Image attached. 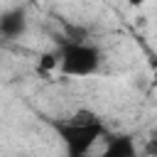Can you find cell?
Returning <instances> with one entry per match:
<instances>
[{
  "instance_id": "6da1fadb",
  "label": "cell",
  "mask_w": 157,
  "mask_h": 157,
  "mask_svg": "<svg viewBox=\"0 0 157 157\" xmlns=\"http://www.w3.org/2000/svg\"><path fill=\"white\" fill-rule=\"evenodd\" d=\"M54 130L59 132V137H61V142L66 147V157L88 155L91 147L108 135L101 118L96 113H91V110H78L69 120H56Z\"/></svg>"
},
{
  "instance_id": "277c9868",
  "label": "cell",
  "mask_w": 157,
  "mask_h": 157,
  "mask_svg": "<svg viewBox=\"0 0 157 157\" xmlns=\"http://www.w3.org/2000/svg\"><path fill=\"white\" fill-rule=\"evenodd\" d=\"M25 32H27V10L25 7H10V10L0 12V37L17 39Z\"/></svg>"
},
{
  "instance_id": "9c48e42d",
  "label": "cell",
  "mask_w": 157,
  "mask_h": 157,
  "mask_svg": "<svg viewBox=\"0 0 157 157\" xmlns=\"http://www.w3.org/2000/svg\"><path fill=\"white\" fill-rule=\"evenodd\" d=\"M17 157H27V155H17Z\"/></svg>"
},
{
  "instance_id": "5b68a950",
  "label": "cell",
  "mask_w": 157,
  "mask_h": 157,
  "mask_svg": "<svg viewBox=\"0 0 157 157\" xmlns=\"http://www.w3.org/2000/svg\"><path fill=\"white\" fill-rule=\"evenodd\" d=\"M56 64H59V61H56V52H44V54L39 56L37 69L47 74V71H54V69H56Z\"/></svg>"
},
{
  "instance_id": "8992f818",
  "label": "cell",
  "mask_w": 157,
  "mask_h": 157,
  "mask_svg": "<svg viewBox=\"0 0 157 157\" xmlns=\"http://www.w3.org/2000/svg\"><path fill=\"white\" fill-rule=\"evenodd\" d=\"M145 152L150 157H157V130H152V135L147 137V145H145Z\"/></svg>"
},
{
  "instance_id": "3957f363",
  "label": "cell",
  "mask_w": 157,
  "mask_h": 157,
  "mask_svg": "<svg viewBox=\"0 0 157 157\" xmlns=\"http://www.w3.org/2000/svg\"><path fill=\"white\" fill-rule=\"evenodd\" d=\"M103 140H105V145H103L101 157H137V145H135L132 135L108 132Z\"/></svg>"
},
{
  "instance_id": "7a4b0ae2",
  "label": "cell",
  "mask_w": 157,
  "mask_h": 157,
  "mask_svg": "<svg viewBox=\"0 0 157 157\" xmlns=\"http://www.w3.org/2000/svg\"><path fill=\"white\" fill-rule=\"evenodd\" d=\"M54 52L59 61L56 69L64 76H76V78L93 76L101 66V52L83 39H64Z\"/></svg>"
},
{
  "instance_id": "ba28073f",
  "label": "cell",
  "mask_w": 157,
  "mask_h": 157,
  "mask_svg": "<svg viewBox=\"0 0 157 157\" xmlns=\"http://www.w3.org/2000/svg\"><path fill=\"white\" fill-rule=\"evenodd\" d=\"M76 157H88V155H76Z\"/></svg>"
},
{
  "instance_id": "52a82bcc",
  "label": "cell",
  "mask_w": 157,
  "mask_h": 157,
  "mask_svg": "<svg viewBox=\"0 0 157 157\" xmlns=\"http://www.w3.org/2000/svg\"><path fill=\"white\" fill-rule=\"evenodd\" d=\"M145 2H147V0H128V5H130V7H142Z\"/></svg>"
}]
</instances>
